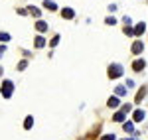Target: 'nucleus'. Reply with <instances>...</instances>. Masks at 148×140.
<instances>
[{"label": "nucleus", "mask_w": 148, "mask_h": 140, "mask_svg": "<svg viewBox=\"0 0 148 140\" xmlns=\"http://www.w3.org/2000/svg\"><path fill=\"white\" fill-rule=\"evenodd\" d=\"M121 75H123V65H119V63L109 65V77H111V79H116V77H121Z\"/></svg>", "instance_id": "1"}, {"label": "nucleus", "mask_w": 148, "mask_h": 140, "mask_svg": "<svg viewBox=\"0 0 148 140\" xmlns=\"http://www.w3.org/2000/svg\"><path fill=\"white\" fill-rule=\"evenodd\" d=\"M12 91H14V85H12V81L6 79V81L2 83V97H4V99H10Z\"/></svg>", "instance_id": "2"}, {"label": "nucleus", "mask_w": 148, "mask_h": 140, "mask_svg": "<svg viewBox=\"0 0 148 140\" xmlns=\"http://www.w3.org/2000/svg\"><path fill=\"white\" fill-rule=\"evenodd\" d=\"M142 49H144V44H142L140 40H136V42L132 44V53H134V55H138V53H142Z\"/></svg>", "instance_id": "3"}, {"label": "nucleus", "mask_w": 148, "mask_h": 140, "mask_svg": "<svg viewBox=\"0 0 148 140\" xmlns=\"http://www.w3.org/2000/svg\"><path fill=\"white\" fill-rule=\"evenodd\" d=\"M144 65H146V63H144V59H136V61L132 63V69L136 71V73H140V71L144 69Z\"/></svg>", "instance_id": "4"}, {"label": "nucleus", "mask_w": 148, "mask_h": 140, "mask_svg": "<svg viewBox=\"0 0 148 140\" xmlns=\"http://www.w3.org/2000/svg\"><path fill=\"white\" fill-rule=\"evenodd\" d=\"M132 120H134V122H142V120H144V111H140V109H138V111H134Z\"/></svg>", "instance_id": "5"}, {"label": "nucleus", "mask_w": 148, "mask_h": 140, "mask_svg": "<svg viewBox=\"0 0 148 140\" xmlns=\"http://www.w3.org/2000/svg\"><path fill=\"white\" fill-rule=\"evenodd\" d=\"M125 117H126V113H125V111H123V109H121L119 113H114L113 120H114V122H123V120H125Z\"/></svg>", "instance_id": "6"}, {"label": "nucleus", "mask_w": 148, "mask_h": 140, "mask_svg": "<svg viewBox=\"0 0 148 140\" xmlns=\"http://www.w3.org/2000/svg\"><path fill=\"white\" fill-rule=\"evenodd\" d=\"M34 46L38 47V49H40V47H44V46H46V38H44V36H36Z\"/></svg>", "instance_id": "7"}, {"label": "nucleus", "mask_w": 148, "mask_h": 140, "mask_svg": "<svg viewBox=\"0 0 148 140\" xmlns=\"http://www.w3.org/2000/svg\"><path fill=\"white\" fill-rule=\"evenodd\" d=\"M61 16H63V18H67V20H71V18L75 16V12L71 10V8H63V10H61Z\"/></svg>", "instance_id": "8"}, {"label": "nucleus", "mask_w": 148, "mask_h": 140, "mask_svg": "<svg viewBox=\"0 0 148 140\" xmlns=\"http://www.w3.org/2000/svg\"><path fill=\"white\" fill-rule=\"evenodd\" d=\"M107 105L111 107V109H116V107H119V97H109Z\"/></svg>", "instance_id": "9"}, {"label": "nucleus", "mask_w": 148, "mask_h": 140, "mask_svg": "<svg viewBox=\"0 0 148 140\" xmlns=\"http://www.w3.org/2000/svg\"><path fill=\"white\" fill-rule=\"evenodd\" d=\"M32 126H34V118H32V117H26V120H24V128L30 130Z\"/></svg>", "instance_id": "10"}, {"label": "nucleus", "mask_w": 148, "mask_h": 140, "mask_svg": "<svg viewBox=\"0 0 148 140\" xmlns=\"http://www.w3.org/2000/svg\"><path fill=\"white\" fill-rule=\"evenodd\" d=\"M36 30H38V32H46V30H47V24L42 22V20H38V24H36Z\"/></svg>", "instance_id": "11"}, {"label": "nucleus", "mask_w": 148, "mask_h": 140, "mask_svg": "<svg viewBox=\"0 0 148 140\" xmlns=\"http://www.w3.org/2000/svg\"><path fill=\"white\" fill-rule=\"evenodd\" d=\"M44 6H46L47 10H51V12H53V10H57V6L53 4V2H51V0H44Z\"/></svg>", "instance_id": "12"}, {"label": "nucleus", "mask_w": 148, "mask_h": 140, "mask_svg": "<svg viewBox=\"0 0 148 140\" xmlns=\"http://www.w3.org/2000/svg\"><path fill=\"white\" fill-rule=\"evenodd\" d=\"M144 95H146V89H144V87H142V89H140V91H138V93H136V99H134V103H140V101H142V97H144Z\"/></svg>", "instance_id": "13"}, {"label": "nucleus", "mask_w": 148, "mask_h": 140, "mask_svg": "<svg viewBox=\"0 0 148 140\" xmlns=\"http://www.w3.org/2000/svg\"><path fill=\"white\" fill-rule=\"evenodd\" d=\"M144 30H146V26H144V24H138L136 28H134V34L140 36V34H144Z\"/></svg>", "instance_id": "14"}, {"label": "nucleus", "mask_w": 148, "mask_h": 140, "mask_svg": "<svg viewBox=\"0 0 148 140\" xmlns=\"http://www.w3.org/2000/svg\"><path fill=\"white\" fill-rule=\"evenodd\" d=\"M30 14H32L34 18H40V14H42V12H40V8H36V6H30Z\"/></svg>", "instance_id": "15"}, {"label": "nucleus", "mask_w": 148, "mask_h": 140, "mask_svg": "<svg viewBox=\"0 0 148 140\" xmlns=\"http://www.w3.org/2000/svg\"><path fill=\"white\" fill-rule=\"evenodd\" d=\"M0 42H2V44L10 42V34H6V32H0Z\"/></svg>", "instance_id": "16"}, {"label": "nucleus", "mask_w": 148, "mask_h": 140, "mask_svg": "<svg viewBox=\"0 0 148 140\" xmlns=\"http://www.w3.org/2000/svg\"><path fill=\"white\" fill-rule=\"evenodd\" d=\"M123 128H125L126 132H132V128H134V126H132V122H125V124H123Z\"/></svg>", "instance_id": "17"}, {"label": "nucleus", "mask_w": 148, "mask_h": 140, "mask_svg": "<svg viewBox=\"0 0 148 140\" xmlns=\"http://www.w3.org/2000/svg\"><path fill=\"white\" fill-rule=\"evenodd\" d=\"M59 40H61V38H59V36H56V38H53V40L49 42V46H51V47H56L57 44H59Z\"/></svg>", "instance_id": "18"}, {"label": "nucleus", "mask_w": 148, "mask_h": 140, "mask_svg": "<svg viewBox=\"0 0 148 140\" xmlns=\"http://www.w3.org/2000/svg\"><path fill=\"white\" fill-rule=\"evenodd\" d=\"M26 67H28V61H20V65H18V69H20V71H24Z\"/></svg>", "instance_id": "19"}, {"label": "nucleus", "mask_w": 148, "mask_h": 140, "mask_svg": "<svg viewBox=\"0 0 148 140\" xmlns=\"http://www.w3.org/2000/svg\"><path fill=\"white\" fill-rule=\"evenodd\" d=\"M126 93V87H119L116 89V95H125Z\"/></svg>", "instance_id": "20"}, {"label": "nucleus", "mask_w": 148, "mask_h": 140, "mask_svg": "<svg viewBox=\"0 0 148 140\" xmlns=\"http://www.w3.org/2000/svg\"><path fill=\"white\" fill-rule=\"evenodd\" d=\"M105 24H109V26H113V24H116V20H114V18H107V20H105Z\"/></svg>", "instance_id": "21"}, {"label": "nucleus", "mask_w": 148, "mask_h": 140, "mask_svg": "<svg viewBox=\"0 0 148 140\" xmlns=\"http://www.w3.org/2000/svg\"><path fill=\"white\" fill-rule=\"evenodd\" d=\"M101 140H114V136H113V134H105Z\"/></svg>", "instance_id": "22"}, {"label": "nucleus", "mask_w": 148, "mask_h": 140, "mask_svg": "<svg viewBox=\"0 0 148 140\" xmlns=\"http://www.w3.org/2000/svg\"><path fill=\"white\" fill-rule=\"evenodd\" d=\"M2 53H4V46H0V55H2Z\"/></svg>", "instance_id": "23"}]
</instances>
